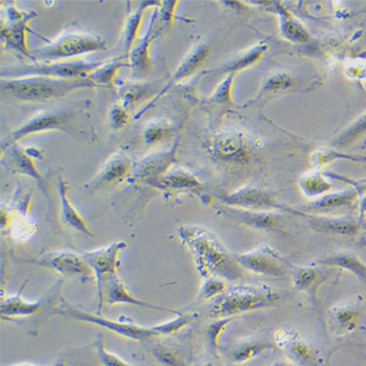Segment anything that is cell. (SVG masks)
<instances>
[{"label":"cell","mask_w":366,"mask_h":366,"mask_svg":"<svg viewBox=\"0 0 366 366\" xmlns=\"http://www.w3.org/2000/svg\"><path fill=\"white\" fill-rule=\"evenodd\" d=\"M10 221V226H11L12 236L14 238H20L23 239L25 236H30L33 233L34 225L30 218L26 217L22 211L12 213L11 215H6V220Z\"/></svg>","instance_id":"obj_31"},{"label":"cell","mask_w":366,"mask_h":366,"mask_svg":"<svg viewBox=\"0 0 366 366\" xmlns=\"http://www.w3.org/2000/svg\"><path fill=\"white\" fill-rule=\"evenodd\" d=\"M11 157L16 172L25 174V175L36 179V180L38 182L41 188L43 189L44 193L46 194L43 178H42L41 173L38 172V168L34 165L33 157L27 154L26 150L14 147V149L12 150Z\"/></svg>","instance_id":"obj_28"},{"label":"cell","mask_w":366,"mask_h":366,"mask_svg":"<svg viewBox=\"0 0 366 366\" xmlns=\"http://www.w3.org/2000/svg\"><path fill=\"white\" fill-rule=\"evenodd\" d=\"M28 263L49 268L61 275L75 276L83 281H91L94 278L93 271L87 264L83 255L70 251L50 252L36 259L28 260Z\"/></svg>","instance_id":"obj_8"},{"label":"cell","mask_w":366,"mask_h":366,"mask_svg":"<svg viewBox=\"0 0 366 366\" xmlns=\"http://www.w3.org/2000/svg\"><path fill=\"white\" fill-rule=\"evenodd\" d=\"M106 61H57V62H33L31 65L2 68L1 78H18L26 76H46L61 80L88 78Z\"/></svg>","instance_id":"obj_5"},{"label":"cell","mask_w":366,"mask_h":366,"mask_svg":"<svg viewBox=\"0 0 366 366\" xmlns=\"http://www.w3.org/2000/svg\"><path fill=\"white\" fill-rule=\"evenodd\" d=\"M95 345H96L97 355H98V359L103 366H134L130 365V363L126 362L125 360L121 359L117 355L108 351L102 335H99Z\"/></svg>","instance_id":"obj_34"},{"label":"cell","mask_w":366,"mask_h":366,"mask_svg":"<svg viewBox=\"0 0 366 366\" xmlns=\"http://www.w3.org/2000/svg\"><path fill=\"white\" fill-rule=\"evenodd\" d=\"M207 55L208 50L206 47L200 46L199 48L194 50L193 53L189 55L188 58L182 63L180 67H179L176 73H174V80H180L182 78L191 75V73L204 62Z\"/></svg>","instance_id":"obj_30"},{"label":"cell","mask_w":366,"mask_h":366,"mask_svg":"<svg viewBox=\"0 0 366 366\" xmlns=\"http://www.w3.org/2000/svg\"><path fill=\"white\" fill-rule=\"evenodd\" d=\"M275 342L295 366H313L315 357L313 347L298 333L289 328L276 329Z\"/></svg>","instance_id":"obj_10"},{"label":"cell","mask_w":366,"mask_h":366,"mask_svg":"<svg viewBox=\"0 0 366 366\" xmlns=\"http://www.w3.org/2000/svg\"><path fill=\"white\" fill-rule=\"evenodd\" d=\"M58 189H59L61 213H62L64 222L72 226L75 230L86 234V236H93V234L89 230L86 221L83 219V216L75 209V207L73 206L70 199H68V194L70 188H68V183L64 179H60Z\"/></svg>","instance_id":"obj_19"},{"label":"cell","mask_w":366,"mask_h":366,"mask_svg":"<svg viewBox=\"0 0 366 366\" xmlns=\"http://www.w3.org/2000/svg\"><path fill=\"white\" fill-rule=\"evenodd\" d=\"M174 149L165 152H157L145 157L133 165L129 178L133 182L155 180L167 172L171 162H173Z\"/></svg>","instance_id":"obj_11"},{"label":"cell","mask_w":366,"mask_h":366,"mask_svg":"<svg viewBox=\"0 0 366 366\" xmlns=\"http://www.w3.org/2000/svg\"><path fill=\"white\" fill-rule=\"evenodd\" d=\"M104 304L113 305L127 304L132 306L149 308V309L167 310L164 308L155 306L150 303L142 301V300L136 298L133 296L128 289L126 288L125 283L120 280L118 276L110 278L105 284L104 292H103V306Z\"/></svg>","instance_id":"obj_13"},{"label":"cell","mask_w":366,"mask_h":366,"mask_svg":"<svg viewBox=\"0 0 366 366\" xmlns=\"http://www.w3.org/2000/svg\"><path fill=\"white\" fill-rule=\"evenodd\" d=\"M366 132V115H363L362 118H360L354 125L350 128L349 131L345 134L343 143H350V142L355 141V139L359 138L362 134Z\"/></svg>","instance_id":"obj_40"},{"label":"cell","mask_w":366,"mask_h":366,"mask_svg":"<svg viewBox=\"0 0 366 366\" xmlns=\"http://www.w3.org/2000/svg\"><path fill=\"white\" fill-rule=\"evenodd\" d=\"M320 265L340 268L354 273L360 281L366 283V264L359 256L349 251L337 252L318 261Z\"/></svg>","instance_id":"obj_20"},{"label":"cell","mask_w":366,"mask_h":366,"mask_svg":"<svg viewBox=\"0 0 366 366\" xmlns=\"http://www.w3.org/2000/svg\"><path fill=\"white\" fill-rule=\"evenodd\" d=\"M66 123V117L62 113H41L31 117L27 122L13 131L11 138L13 142L22 140L26 137L43 131L53 130L62 127Z\"/></svg>","instance_id":"obj_12"},{"label":"cell","mask_w":366,"mask_h":366,"mask_svg":"<svg viewBox=\"0 0 366 366\" xmlns=\"http://www.w3.org/2000/svg\"><path fill=\"white\" fill-rule=\"evenodd\" d=\"M33 19H26L16 23H1V39L8 48L18 50L31 59V50L28 49L27 33L28 23Z\"/></svg>","instance_id":"obj_18"},{"label":"cell","mask_w":366,"mask_h":366,"mask_svg":"<svg viewBox=\"0 0 366 366\" xmlns=\"http://www.w3.org/2000/svg\"><path fill=\"white\" fill-rule=\"evenodd\" d=\"M318 280V273L312 268H297L293 273V283L298 291H307Z\"/></svg>","instance_id":"obj_35"},{"label":"cell","mask_w":366,"mask_h":366,"mask_svg":"<svg viewBox=\"0 0 366 366\" xmlns=\"http://www.w3.org/2000/svg\"><path fill=\"white\" fill-rule=\"evenodd\" d=\"M155 355L162 365L167 366H185L181 357L176 352L167 349V347H157V349L155 350Z\"/></svg>","instance_id":"obj_38"},{"label":"cell","mask_w":366,"mask_h":366,"mask_svg":"<svg viewBox=\"0 0 366 366\" xmlns=\"http://www.w3.org/2000/svg\"><path fill=\"white\" fill-rule=\"evenodd\" d=\"M110 125L115 130H120L125 128L129 122V115L127 109L122 105H115L110 112Z\"/></svg>","instance_id":"obj_37"},{"label":"cell","mask_w":366,"mask_h":366,"mask_svg":"<svg viewBox=\"0 0 366 366\" xmlns=\"http://www.w3.org/2000/svg\"><path fill=\"white\" fill-rule=\"evenodd\" d=\"M149 184L167 189L197 188L200 186L196 178L182 171H167L162 177L150 181Z\"/></svg>","instance_id":"obj_24"},{"label":"cell","mask_w":366,"mask_h":366,"mask_svg":"<svg viewBox=\"0 0 366 366\" xmlns=\"http://www.w3.org/2000/svg\"><path fill=\"white\" fill-rule=\"evenodd\" d=\"M65 362H62V360H61V362H58L56 363H55V365H49V366H65ZM10 366H38V365H31V363H21V365H10Z\"/></svg>","instance_id":"obj_43"},{"label":"cell","mask_w":366,"mask_h":366,"mask_svg":"<svg viewBox=\"0 0 366 366\" xmlns=\"http://www.w3.org/2000/svg\"><path fill=\"white\" fill-rule=\"evenodd\" d=\"M127 242L120 241L113 242L110 246L104 247V249L83 253L87 264L93 271L94 278L96 280L99 313H101L103 307V292H104L105 284L110 278L118 276L120 255L127 249Z\"/></svg>","instance_id":"obj_7"},{"label":"cell","mask_w":366,"mask_h":366,"mask_svg":"<svg viewBox=\"0 0 366 366\" xmlns=\"http://www.w3.org/2000/svg\"><path fill=\"white\" fill-rule=\"evenodd\" d=\"M133 164L130 159L125 154L113 155L109 162L105 164L98 175L91 182V188H99L115 182L122 180L130 175Z\"/></svg>","instance_id":"obj_14"},{"label":"cell","mask_w":366,"mask_h":366,"mask_svg":"<svg viewBox=\"0 0 366 366\" xmlns=\"http://www.w3.org/2000/svg\"><path fill=\"white\" fill-rule=\"evenodd\" d=\"M106 41L98 34L70 28L63 31L46 46L31 51V59L33 62L72 61L83 55L102 51L106 49Z\"/></svg>","instance_id":"obj_4"},{"label":"cell","mask_w":366,"mask_h":366,"mask_svg":"<svg viewBox=\"0 0 366 366\" xmlns=\"http://www.w3.org/2000/svg\"><path fill=\"white\" fill-rule=\"evenodd\" d=\"M154 92L155 87L147 83H123L118 89L122 106L126 109L145 101Z\"/></svg>","instance_id":"obj_25"},{"label":"cell","mask_w":366,"mask_h":366,"mask_svg":"<svg viewBox=\"0 0 366 366\" xmlns=\"http://www.w3.org/2000/svg\"><path fill=\"white\" fill-rule=\"evenodd\" d=\"M328 318L331 328L337 333H350L359 326L360 310L354 303H344L331 308Z\"/></svg>","instance_id":"obj_15"},{"label":"cell","mask_w":366,"mask_h":366,"mask_svg":"<svg viewBox=\"0 0 366 366\" xmlns=\"http://www.w3.org/2000/svg\"><path fill=\"white\" fill-rule=\"evenodd\" d=\"M226 283L218 278H206L199 292V299L208 300L225 293Z\"/></svg>","instance_id":"obj_36"},{"label":"cell","mask_w":366,"mask_h":366,"mask_svg":"<svg viewBox=\"0 0 366 366\" xmlns=\"http://www.w3.org/2000/svg\"><path fill=\"white\" fill-rule=\"evenodd\" d=\"M303 188H304L307 193L318 194L323 193V192H325V193L328 192V189L330 188V185L326 183L325 181L321 180L320 178H313L305 182Z\"/></svg>","instance_id":"obj_42"},{"label":"cell","mask_w":366,"mask_h":366,"mask_svg":"<svg viewBox=\"0 0 366 366\" xmlns=\"http://www.w3.org/2000/svg\"><path fill=\"white\" fill-rule=\"evenodd\" d=\"M131 66L126 62L125 57H120L117 59L106 61L105 64L101 66L98 70H95L89 75L88 80L93 81L95 84H102V85H113L115 84L117 73L120 68Z\"/></svg>","instance_id":"obj_27"},{"label":"cell","mask_w":366,"mask_h":366,"mask_svg":"<svg viewBox=\"0 0 366 366\" xmlns=\"http://www.w3.org/2000/svg\"><path fill=\"white\" fill-rule=\"evenodd\" d=\"M271 366H295V365H292L291 362H273V365Z\"/></svg>","instance_id":"obj_45"},{"label":"cell","mask_w":366,"mask_h":366,"mask_svg":"<svg viewBox=\"0 0 366 366\" xmlns=\"http://www.w3.org/2000/svg\"><path fill=\"white\" fill-rule=\"evenodd\" d=\"M170 132V126L164 121H154L145 128L143 138L147 144H157L167 138Z\"/></svg>","instance_id":"obj_33"},{"label":"cell","mask_w":366,"mask_h":366,"mask_svg":"<svg viewBox=\"0 0 366 366\" xmlns=\"http://www.w3.org/2000/svg\"><path fill=\"white\" fill-rule=\"evenodd\" d=\"M193 320V315L180 313L174 320L155 325L154 328L159 333L160 336L171 335V334L177 333L179 331L183 330L184 328H188Z\"/></svg>","instance_id":"obj_32"},{"label":"cell","mask_w":366,"mask_h":366,"mask_svg":"<svg viewBox=\"0 0 366 366\" xmlns=\"http://www.w3.org/2000/svg\"><path fill=\"white\" fill-rule=\"evenodd\" d=\"M96 84L88 78L61 80L46 76L1 78V89L23 101L42 102L64 96L70 92L88 88Z\"/></svg>","instance_id":"obj_2"},{"label":"cell","mask_w":366,"mask_h":366,"mask_svg":"<svg viewBox=\"0 0 366 366\" xmlns=\"http://www.w3.org/2000/svg\"><path fill=\"white\" fill-rule=\"evenodd\" d=\"M313 226L323 233L335 234V236H357L360 233V224L347 219L315 218Z\"/></svg>","instance_id":"obj_23"},{"label":"cell","mask_w":366,"mask_h":366,"mask_svg":"<svg viewBox=\"0 0 366 366\" xmlns=\"http://www.w3.org/2000/svg\"><path fill=\"white\" fill-rule=\"evenodd\" d=\"M157 17V12L155 11L146 33L144 34L143 38H140L137 41L132 51L129 53L130 54L129 55V62H130L131 67L139 72H146L151 68V46L157 33V30L155 28Z\"/></svg>","instance_id":"obj_16"},{"label":"cell","mask_w":366,"mask_h":366,"mask_svg":"<svg viewBox=\"0 0 366 366\" xmlns=\"http://www.w3.org/2000/svg\"><path fill=\"white\" fill-rule=\"evenodd\" d=\"M241 267L244 271L254 275L268 276V278H286V268L281 258L275 250L268 246H261L244 253L234 254Z\"/></svg>","instance_id":"obj_9"},{"label":"cell","mask_w":366,"mask_h":366,"mask_svg":"<svg viewBox=\"0 0 366 366\" xmlns=\"http://www.w3.org/2000/svg\"><path fill=\"white\" fill-rule=\"evenodd\" d=\"M226 202L249 209H268L275 206V199L272 196L258 189L239 192L226 197Z\"/></svg>","instance_id":"obj_21"},{"label":"cell","mask_w":366,"mask_h":366,"mask_svg":"<svg viewBox=\"0 0 366 366\" xmlns=\"http://www.w3.org/2000/svg\"><path fill=\"white\" fill-rule=\"evenodd\" d=\"M281 294L266 286L241 284L226 291L216 300L211 309L215 318H231L275 306L280 301Z\"/></svg>","instance_id":"obj_3"},{"label":"cell","mask_w":366,"mask_h":366,"mask_svg":"<svg viewBox=\"0 0 366 366\" xmlns=\"http://www.w3.org/2000/svg\"><path fill=\"white\" fill-rule=\"evenodd\" d=\"M231 320V318H224V320H220L209 328V341L213 349L217 347L219 337L223 333V331L225 330L229 323H230Z\"/></svg>","instance_id":"obj_41"},{"label":"cell","mask_w":366,"mask_h":366,"mask_svg":"<svg viewBox=\"0 0 366 366\" xmlns=\"http://www.w3.org/2000/svg\"><path fill=\"white\" fill-rule=\"evenodd\" d=\"M357 192L347 191L325 197V199L313 205V208L317 210H325V211H334V210L352 206L357 202Z\"/></svg>","instance_id":"obj_29"},{"label":"cell","mask_w":366,"mask_h":366,"mask_svg":"<svg viewBox=\"0 0 366 366\" xmlns=\"http://www.w3.org/2000/svg\"><path fill=\"white\" fill-rule=\"evenodd\" d=\"M53 313L56 315L73 318V320L101 326L103 328L109 329L110 331L117 334V335L136 340V341H147V340L160 336L154 326L144 328V326L135 325L133 323H125V321L110 320V318H104L100 315H92L90 313L84 312L78 308L73 307V305L65 301V300H63L60 307L57 308Z\"/></svg>","instance_id":"obj_6"},{"label":"cell","mask_w":366,"mask_h":366,"mask_svg":"<svg viewBox=\"0 0 366 366\" xmlns=\"http://www.w3.org/2000/svg\"><path fill=\"white\" fill-rule=\"evenodd\" d=\"M244 221L250 226H256L260 229H273L276 226V220L275 217L265 215H246L244 216Z\"/></svg>","instance_id":"obj_39"},{"label":"cell","mask_w":366,"mask_h":366,"mask_svg":"<svg viewBox=\"0 0 366 366\" xmlns=\"http://www.w3.org/2000/svg\"><path fill=\"white\" fill-rule=\"evenodd\" d=\"M366 213V196L363 197L362 202H360V214L365 215Z\"/></svg>","instance_id":"obj_44"},{"label":"cell","mask_w":366,"mask_h":366,"mask_svg":"<svg viewBox=\"0 0 366 366\" xmlns=\"http://www.w3.org/2000/svg\"><path fill=\"white\" fill-rule=\"evenodd\" d=\"M202 366H221V365H217V363H215V362H208L204 363V365H202Z\"/></svg>","instance_id":"obj_46"},{"label":"cell","mask_w":366,"mask_h":366,"mask_svg":"<svg viewBox=\"0 0 366 366\" xmlns=\"http://www.w3.org/2000/svg\"><path fill=\"white\" fill-rule=\"evenodd\" d=\"M157 4H160V2H141V6L129 15L127 20H126L125 31H123V41H125V48L129 53L132 51L137 41L140 39L141 26L143 23L145 13H146L147 8L152 6V5L155 6Z\"/></svg>","instance_id":"obj_22"},{"label":"cell","mask_w":366,"mask_h":366,"mask_svg":"<svg viewBox=\"0 0 366 366\" xmlns=\"http://www.w3.org/2000/svg\"><path fill=\"white\" fill-rule=\"evenodd\" d=\"M22 291L19 293L1 300L0 313L4 320L30 317L41 312L43 308V301L28 302L23 298Z\"/></svg>","instance_id":"obj_17"},{"label":"cell","mask_w":366,"mask_h":366,"mask_svg":"<svg viewBox=\"0 0 366 366\" xmlns=\"http://www.w3.org/2000/svg\"><path fill=\"white\" fill-rule=\"evenodd\" d=\"M180 236L194 255L197 270L204 278L241 280L244 270L214 234L199 226H183Z\"/></svg>","instance_id":"obj_1"},{"label":"cell","mask_w":366,"mask_h":366,"mask_svg":"<svg viewBox=\"0 0 366 366\" xmlns=\"http://www.w3.org/2000/svg\"><path fill=\"white\" fill-rule=\"evenodd\" d=\"M270 347V345L266 344L264 342L256 341V340L241 342L231 350V360L236 365H244V363L256 359L263 352L267 351Z\"/></svg>","instance_id":"obj_26"}]
</instances>
